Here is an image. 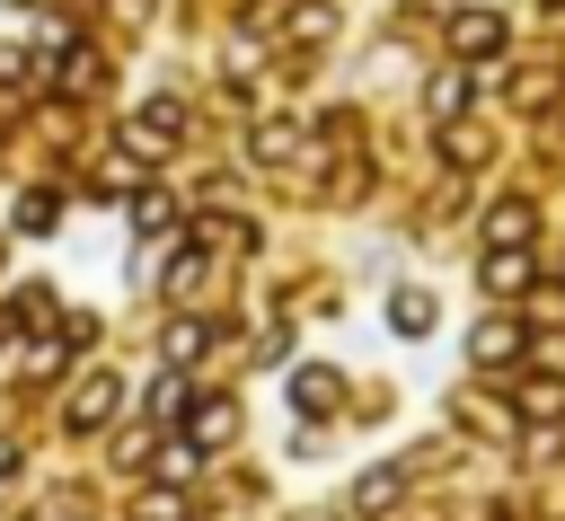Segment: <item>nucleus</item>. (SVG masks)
Masks as SVG:
<instances>
[{"instance_id":"f8f14e48","label":"nucleus","mask_w":565,"mask_h":521,"mask_svg":"<svg viewBox=\"0 0 565 521\" xmlns=\"http://www.w3.org/2000/svg\"><path fill=\"white\" fill-rule=\"evenodd\" d=\"M141 459L159 468V486H185V477L203 468V450H194V442H168V450H141Z\"/></svg>"},{"instance_id":"dca6fc26","label":"nucleus","mask_w":565,"mask_h":521,"mask_svg":"<svg viewBox=\"0 0 565 521\" xmlns=\"http://www.w3.org/2000/svg\"><path fill=\"white\" fill-rule=\"evenodd\" d=\"M424 106H433V115H441V124H450V115H459V106H468V71H441V79H433V88H424Z\"/></svg>"},{"instance_id":"6e6552de","label":"nucleus","mask_w":565,"mask_h":521,"mask_svg":"<svg viewBox=\"0 0 565 521\" xmlns=\"http://www.w3.org/2000/svg\"><path fill=\"white\" fill-rule=\"evenodd\" d=\"M521 283H530V247H486V291H503V300H512Z\"/></svg>"},{"instance_id":"20e7f679","label":"nucleus","mask_w":565,"mask_h":521,"mask_svg":"<svg viewBox=\"0 0 565 521\" xmlns=\"http://www.w3.org/2000/svg\"><path fill=\"white\" fill-rule=\"evenodd\" d=\"M335 397H344V380L327 371V362H309V371H291V406L318 424V415H335Z\"/></svg>"},{"instance_id":"4468645a","label":"nucleus","mask_w":565,"mask_h":521,"mask_svg":"<svg viewBox=\"0 0 565 521\" xmlns=\"http://www.w3.org/2000/svg\"><path fill=\"white\" fill-rule=\"evenodd\" d=\"M203 344H212V327H203V318H177V327H168V362H177V371H185V362H203Z\"/></svg>"},{"instance_id":"f3484780","label":"nucleus","mask_w":565,"mask_h":521,"mask_svg":"<svg viewBox=\"0 0 565 521\" xmlns=\"http://www.w3.org/2000/svg\"><path fill=\"white\" fill-rule=\"evenodd\" d=\"M168 291H177V300H194V291H203V247H177V265H168Z\"/></svg>"},{"instance_id":"39448f33","label":"nucleus","mask_w":565,"mask_h":521,"mask_svg":"<svg viewBox=\"0 0 565 521\" xmlns=\"http://www.w3.org/2000/svg\"><path fill=\"white\" fill-rule=\"evenodd\" d=\"M521 344H530V327H521V318H486V327H477V344H468V353H477V362H486V371H494V362H521Z\"/></svg>"},{"instance_id":"f03ea898","label":"nucleus","mask_w":565,"mask_h":521,"mask_svg":"<svg viewBox=\"0 0 565 521\" xmlns=\"http://www.w3.org/2000/svg\"><path fill=\"white\" fill-rule=\"evenodd\" d=\"M115 406H124V380H115V371H88V380L71 389V406H62V415H71V433H97Z\"/></svg>"},{"instance_id":"0eeeda50","label":"nucleus","mask_w":565,"mask_h":521,"mask_svg":"<svg viewBox=\"0 0 565 521\" xmlns=\"http://www.w3.org/2000/svg\"><path fill=\"white\" fill-rule=\"evenodd\" d=\"M530 230H539L530 203H494V212H486V247H530Z\"/></svg>"},{"instance_id":"ddd939ff","label":"nucleus","mask_w":565,"mask_h":521,"mask_svg":"<svg viewBox=\"0 0 565 521\" xmlns=\"http://www.w3.org/2000/svg\"><path fill=\"white\" fill-rule=\"evenodd\" d=\"M132 230H141V238H168V230H177V203H168V194H132Z\"/></svg>"},{"instance_id":"7ed1b4c3","label":"nucleus","mask_w":565,"mask_h":521,"mask_svg":"<svg viewBox=\"0 0 565 521\" xmlns=\"http://www.w3.org/2000/svg\"><path fill=\"white\" fill-rule=\"evenodd\" d=\"M450 53H459V62H494V53H503V18H494V9H459V18H450Z\"/></svg>"},{"instance_id":"9b49d317","label":"nucleus","mask_w":565,"mask_h":521,"mask_svg":"<svg viewBox=\"0 0 565 521\" xmlns=\"http://www.w3.org/2000/svg\"><path fill=\"white\" fill-rule=\"evenodd\" d=\"M397 486H406V468H371V477H353V512H388Z\"/></svg>"},{"instance_id":"f257e3e1","label":"nucleus","mask_w":565,"mask_h":521,"mask_svg":"<svg viewBox=\"0 0 565 521\" xmlns=\"http://www.w3.org/2000/svg\"><path fill=\"white\" fill-rule=\"evenodd\" d=\"M177 124H185V106L177 97H150L132 124H124V141H132V159H159V150H177Z\"/></svg>"},{"instance_id":"a211bd4d","label":"nucleus","mask_w":565,"mask_h":521,"mask_svg":"<svg viewBox=\"0 0 565 521\" xmlns=\"http://www.w3.org/2000/svg\"><path fill=\"white\" fill-rule=\"evenodd\" d=\"M18 230L44 238V230H53V194H26V203H18Z\"/></svg>"},{"instance_id":"9d476101","label":"nucleus","mask_w":565,"mask_h":521,"mask_svg":"<svg viewBox=\"0 0 565 521\" xmlns=\"http://www.w3.org/2000/svg\"><path fill=\"white\" fill-rule=\"evenodd\" d=\"M388 327L397 336H433V291H388Z\"/></svg>"},{"instance_id":"423d86ee","label":"nucleus","mask_w":565,"mask_h":521,"mask_svg":"<svg viewBox=\"0 0 565 521\" xmlns=\"http://www.w3.org/2000/svg\"><path fill=\"white\" fill-rule=\"evenodd\" d=\"M230 433H238V406H230V397H203V406L185 415V442H194V450H221Z\"/></svg>"},{"instance_id":"2eb2a0df","label":"nucleus","mask_w":565,"mask_h":521,"mask_svg":"<svg viewBox=\"0 0 565 521\" xmlns=\"http://www.w3.org/2000/svg\"><path fill=\"white\" fill-rule=\"evenodd\" d=\"M512 406H521V415H565V380H521Z\"/></svg>"},{"instance_id":"1a4fd4ad","label":"nucleus","mask_w":565,"mask_h":521,"mask_svg":"<svg viewBox=\"0 0 565 521\" xmlns=\"http://www.w3.org/2000/svg\"><path fill=\"white\" fill-rule=\"evenodd\" d=\"M282 35H291V44H327V35H335V9H327V0H300V9L282 18Z\"/></svg>"},{"instance_id":"6ab92c4d","label":"nucleus","mask_w":565,"mask_h":521,"mask_svg":"<svg viewBox=\"0 0 565 521\" xmlns=\"http://www.w3.org/2000/svg\"><path fill=\"white\" fill-rule=\"evenodd\" d=\"M9 468H18V450H9V442H0V477H9Z\"/></svg>"}]
</instances>
